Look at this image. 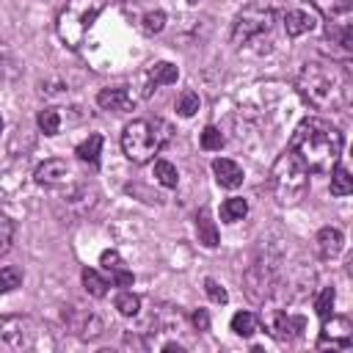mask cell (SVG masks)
<instances>
[{
  "label": "cell",
  "mask_w": 353,
  "mask_h": 353,
  "mask_svg": "<svg viewBox=\"0 0 353 353\" xmlns=\"http://www.w3.org/2000/svg\"><path fill=\"white\" fill-rule=\"evenodd\" d=\"M298 94L314 110H345L350 102V74L334 61H309L295 80Z\"/></svg>",
  "instance_id": "cell-1"
},
{
  "label": "cell",
  "mask_w": 353,
  "mask_h": 353,
  "mask_svg": "<svg viewBox=\"0 0 353 353\" xmlns=\"http://www.w3.org/2000/svg\"><path fill=\"white\" fill-rule=\"evenodd\" d=\"M290 149L303 160V165L314 174H325L339 163L342 154V132L317 116L303 119L292 138H290Z\"/></svg>",
  "instance_id": "cell-2"
},
{
  "label": "cell",
  "mask_w": 353,
  "mask_h": 353,
  "mask_svg": "<svg viewBox=\"0 0 353 353\" xmlns=\"http://www.w3.org/2000/svg\"><path fill=\"white\" fill-rule=\"evenodd\" d=\"M309 188V168L303 165V160L287 149L276 157L273 168H270V190L281 204H295L303 199Z\"/></svg>",
  "instance_id": "cell-3"
},
{
  "label": "cell",
  "mask_w": 353,
  "mask_h": 353,
  "mask_svg": "<svg viewBox=\"0 0 353 353\" xmlns=\"http://www.w3.org/2000/svg\"><path fill=\"white\" fill-rule=\"evenodd\" d=\"M105 0H69L61 14H58V36L69 50H77L85 39V33L91 30V25L97 22V17L102 14Z\"/></svg>",
  "instance_id": "cell-4"
},
{
  "label": "cell",
  "mask_w": 353,
  "mask_h": 353,
  "mask_svg": "<svg viewBox=\"0 0 353 353\" xmlns=\"http://www.w3.org/2000/svg\"><path fill=\"white\" fill-rule=\"evenodd\" d=\"M163 127H165L163 121H146V119L130 121L121 132V149H124L127 160L149 163L163 149V143L168 141V132H160Z\"/></svg>",
  "instance_id": "cell-5"
},
{
  "label": "cell",
  "mask_w": 353,
  "mask_h": 353,
  "mask_svg": "<svg viewBox=\"0 0 353 353\" xmlns=\"http://www.w3.org/2000/svg\"><path fill=\"white\" fill-rule=\"evenodd\" d=\"M273 22H276V8L273 6H268V3H251V6H245L237 14L234 28H232V41L237 47L251 44L259 36L270 33L273 30Z\"/></svg>",
  "instance_id": "cell-6"
},
{
  "label": "cell",
  "mask_w": 353,
  "mask_h": 353,
  "mask_svg": "<svg viewBox=\"0 0 353 353\" xmlns=\"http://www.w3.org/2000/svg\"><path fill=\"white\" fill-rule=\"evenodd\" d=\"M39 325L25 314H3L0 317V350H25L36 345Z\"/></svg>",
  "instance_id": "cell-7"
},
{
  "label": "cell",
  "mask_w": 353,
  "mask_h": 353,
  "mask_svg": "<svg viewBox=\"0 0 353 353\" xmlns=\"http://www.w3.org/2000/svg\"><path fill=\"white\" fill-rule=\"evenodd\" d=\"M262 325L270 331V336H276L279 342H290L295 336H301L303 331V317L290 314L284 309H270L262 314Z\"/></svg>",
  "instance_id": "cell-8"
},
{
  "label": "cell",
  "mask_w": 353,
  "mask_h": 353,
  "mask_svg": "<svg viewBox=\"0 0 353 353\" xmlns=\"http://www.w3.org/2000/svg\"><path fill=\"white\" fill-rule=\"evenodd\" d=\"M350 323L345 317H325L323 325V336L317 342V347H331V350H347L350 347Z\"/></svg>",
  "instance_id": "cell-9"
},
{
  "label": "cell",
  "mask_w": 353,
  "mask_h": 353,
  "mask_svg": "<svg viewBox=\"0 0 353 353\" xmlns=\"http://www.w3.org/2000/svg\"><path fill=\"white\" fill-rule=\"evenodd\" d=\"M33 176H36V182L44 185V188H63V185L74 176V171H72V165H69L66 160L52 157V160H44V163L36 168Z\"/></svg>",
  "instance_id": "cell-10"
},
{
  "label": "cell",
  "mask_w": 353,
  "mask_h": 353,
  "mask_svg": "<svg viewBox=\"0 0 353 353\" xmlns=\"http://www.w3.org/2000/svg\"><path fill=\"white\" fill-rule=\"evenodd\" d=\"M63 320H66V325H69L77 336H83V339H94V336L102 331V320H99L94 312H85V309H80V306H69V309L63 312Z\"/></svg>",
  "instance_id": "cell-11"
},
{
  "label": "cell",
  "mask_w": 353,
  "mask_h": 353,
  "mask_svg": "<svg viewBox=\"0 0 353 353\" xmlns=\"http://www.w3.org/2000/svg\"><path fill=\"white\" fill-rule=\"evenodd\" d=\"M270 284H273V270L270 265H251L248 273H245V292L251 301H265V295L270 292Z\"/></svg>",
  "instance_id": "cell-12"
},
{
  "label": "cell",
  "mask_w": 353,
  "mask_h": 353,
  "mask_svg": "<svg viewBox=\"0 0 353 353\" xmlns=\"http://www.w3.org/2000/svg\"><path fill=\"white\" fill-rule=\"evenodd\" d=\"M97 102H99L102 110H113V113H127V110L135 108V97H132L127 88H121V85L102 88V91L97 94Z\"/></svg>",
  "instance_id": "cell-13"
},
{
  "label": "cell",
  "mask_w": 353,
  "mask_h": 353,
  "mask_svg": "<svg viewBox=\"0 0 353 353\" xmlns=\"http://www.w3.org/2000/svg\"><path fill=\"white\" fill-rule=\"evenodd\" d=\"M99 265H102L105 273H110V281L116 287H130L132 284V273L127 270V265H124V259H121L119 251H102Z\"/></svg>",
  "instance_id": "cell-14"
},
{
  "label": "cell",
  "mask_w": 353,
  "mask_h": 353,
  "mask_svg": "<svg viewBox=\"0 0 353 353\" xmlns=\"http://www.w3.org/2000/svg\"><path fill=\"white\" fill-rule=\"evenodd\" d=\"M212 174H215V182H218L221 188L234 190V188L243 185V168H240L234 160H229V157L212 160Z\"/></svg>",
  "instance_id": "cell-15"
},
{
  "label": "cell",
  "mask_w": 353,
  "mask_h": 353,
  "mask_svg": "<svg viewBox=\"0 0 353 353\" xmlns=\"http://www.w3.org/2000/svg\"><path fill=\"white\" fill-rule=\"evenodd\" d=\"M342 245H345V237H342V232L334 229V226L320 229L317 237H314V248H317L320 259H334V256H339Z\"/></svg>",
  "instance_id": "cell-16"
},
{
  "label": "cell",
  "mask_w": 353,
  "mask_h": 353,
  "mask_svg": "<svg viewBox=\"0 0 353 353\" xmlns=\"http://www.w3.org/2000/svg\"><path fill=\"white\" fill-rule=\"evenodd\" d=\"M314 25H317V17H314L312 11H306V8H292V11L284 14V30H287V36H292V39H298V36L314 30Z\"/></svg>",
  "instance_id": "cell-17"
},
{
  "label": "cell",
  "mask_w": 353,
  "mask_h": 353,
  "mask_svg": "<svg viewBox=\"0 0 353 353\" xmlns=\"http://www.w3.org/2000/svg\"><path fill=\"white\" fill-rule=\"evenodd\" d=\"M196 232H199V243H204L207 248H215L218 245V229H215V223H212V218H210L207 210H201L196 215Z\"/></svg>",
  "instance_id": "cell-18"
},
{
  "label": "cell",
  "mask_w": 353,
  "mask_h": 353,
  "mask_svg": "<svg viewBox=\"0 0 353 353\" xmlns=\"http://www.w3.org/2000/svg\"><path fill=\"white\" fill-rule=\"evenodd\" d=\"M113 303H116V309H119V314H121V317H135V314H138V309H141V298H138L132 290H124V287L116 292Z\"/></svg>",
  "instance_id": "cell-19"
},
{
  "label": "cell",
  "mask_w": 353,
  "mask_h": 353,
  "mask_svg": "<svg viewBox=\"0 0 353 353\" xmlns=\"http://www.w3.org/2000/svg\"><path fill=\"white\" fill-rule=\"evenodd\" d=\"M353 190V176L347 174V168H342L339 163L331 168V196H347Z\"/></svg>",
  "instance_id": "cell-20"
},
{
  "label": "cell",
  "mask_w": 353,
  "mask_h": 353,
  "mask_svg": "<svg viewBox=\"0 0 353 353\" xmlns=\"http://www.w3.org/2000/svg\"><path fill=\"white\" fill-rule=\"evenodd\" d=\"M245 212H248V204H245V199H240V196H232V199H226V201L221 204V218H223L226 223L243 221Z\"/></svg>",
  "instance_id": "cell-21"
},
{
  "label": "cell",
  "mask_w": 353,
  "mask_h": 353,
  "mask_svg": "<svg viewBox=\"0 0 353 353\" xmlns=\"http://www.w3.org/2000/svg\"><path fill=\"white\" fill-rule=\"evenodd\" d=\"M232 331H234L237 336H254V334L259 331V317L251 314V312H237V314L232 317Z\"/></svg>",
  "instance_id": "cell-22"
},
{
  "label": "cell",
  "mask_w": 353,
  "mask_h": 353,
  "mask_svg": "<svg viewBox=\"0 0 353 353\" xmlns=\"http://www.w3.org/2000/svg\"><path fill=\"white\" fill-rule=\"evenodd\" d=\"M149 77H152V85H171V83H176L179 69L174 63H168V61H160V63L152 66Z\"/></svg>",
  "instance_id": "cell-23"
},
{
  "label": "cell",
  "mask_w": 353,
  "mask_h": 353,
  "mask_svg": "<svg viewBox=\"0 0 353 353\" xmlns=\"http://www.w3.org/2000/svg\"><path fill=\"white\" fill-rule=\"evenodd\" d=\"M99 152H102V135H88L80 146H77V157L83 160V163H91V165H97L99 163Z\"/></svg>",
  "instance_id": "cell-24"
},
{
  "label": "cell",
  "mask_w": 353,
  "mask_h": 353,
  "mask_svg": "<svg viewBox=\"0 0 353 353\" xmlns=\"http://www.w3.org/2000/svg\"><path fill=\"white\" fill-rule=\"evenodd\" d=\"M83 287H85V292H88V295L102 298V295L108 292V279H105L99 270L85 268V270H83Z\"/></svg>",
  "instance_id": "cell-25"
},
{
  "label": "cell",
  "mask_w": 353,
  "mask_h": 353,
  "mask_svg": "<svg viewBox=\"0 0 353 353\" xmlns=\"http://www.w3.org/2000/svg\"><path fill=\"white\" fill-rule=\"evenodd\" d=\"M154 179H157L163 188H176V182H179L176 165H171L168 160H157V163H154Z\"/></svg>",
  "instance_id": "cell-26"
},
{
  "label": "cell",
  "mask_w": 353,
  "mask_h": 353,
  "mask_svg": "<svg viewBox=\"0 0 353 353\" xmlns=\"http://www.w3.org/2000/svg\"><path fill=\"white\" fill-rule=\"evenodd\" d=\"M36 121H39V130H41L44 135H55V132L61 130V113H58L55 108H44Z\"/></svg>",
  "instance_id": "cell-27"
},
{
  "label": "cell",
  "mask_w": 353,
  "mask_h": 353,
  "mask_svg": "<svg viewBox=\"0 0 353 353\" xmlns=\"http://www.w3.org/2000/svg\"><path fill=\"white\" fill-rule=\"evenodd\" d=\"M199 105H201V102H199V94H196V91H190V88H188V91H182V94L176 97V113H179V116H185V119H190V116L199 110Z\"/></svg>",
  "instance_id": "cell-28"
},
{
  "label": "cell",
  "mask_w": 353,
  "mask_h": 353,
  "mask_svg": "<svg viewBox=\"0 0 353 353\" xmlns=\"http://www.w3.org/2000/svg\"><path fill=\"white\" fill-rule=\"evenodd\" d=\"M19 284H22V270H19V268H14V265L0 268V295L17 290Z\"/></svg>",
  "instance_id": "cell-29"
},
{
  "label": "cell",
  "mask_w": 353,
  "mask_h": 353,
  "mask_svg": "<svg viewBox=\"0 0 353 353\" xmlns=\"http://www.w3.org/2000/svg\"><path fill=\"white\" fill-rule=\"evenodd\" d=\"M221 146H223V135H221V130L212 127V124H207L204 132H201V149H207V152H218Z\"/></svg>",
  "instance_id": "cell-30"
},
{
  "label": "cell",
  "mask_w": 353,
  "mask_h": 353,
  "mask_svg": "<svg viewBox=\"0 0 353 353\" xmlns=\"http://www.w3.org/2000/svg\"><path fill=\"white\" fill-rule=\"evenodd\" d=\"M11 243H14V221L6 212H0V256L11 248Z\"/></svg>",
  "instance_id": "cell-31"
},
{
  "label": "cell",
  "mask_w": 353,
  "mask_h": 353,
  "mask_svg": "<svg viewBox=\"0 0 353 353\" xmlns=\"http://www.w3.org/2000/svg\"><path fill=\"white\" fill-rule=\"evenodd\" d=\"M314 312L325 320L328 314H334V287H325L320 295H317V301H314Z\"/></svg>",
  "instance_id": "cell-32"
},
{
  "label": "cell",
  "mask_w": 353,
  "mask_h": 353,
  "mask_svg": "<svg viewBox=\"0 0 353 353\" xmlns=\"http://www.w3.org/2000/svg\"><path fill=\"white\" fill-rule=\"evenodd\" d=\"M143 33H160L163 30V25H165V14L163 11H149V14H143Z\"/></svg>",
  "instance_id": "cell-33"
},
{
  "label": "cell",
  "mask_w": 353,
  "mask_h": 353,
  "mask_svg": "<svg viewBox=\"0 0 353 353\" xmlns=\"http://www.w3.org/2000/svg\"><path fill=\"white\" fill-rule=\"evenodd\" d=\"M204 292L212 303H226L229 301V292L223 290V284H218L215 279H204Z\"/></svg>",
  "instance_id": "cell-34"
},
{
  "label": "cell",
  "mask_w": 353,
  "mask_h": 353,
  "mask_svg": "<svg viewBox=\"0 0 353 353\" xmlns=\"http://www.w3.org/2000/svg\"><path fill=\"white\" fill-rule=\"evenodd\" d=\"M190 323L196 325V331H207V328H210V314H207L204 309H196V312L190 314Z\"/></svg>",
  "instance_id": "cell-35"
},
{
  "label": "cell",
  "mask_w": 353,
  "mask_h": 353,
  "mask_svg": "<svg viewBox=\"0 0 353 353\" xmlns=\"http://www.w3.org/2000/svg\"><path fill=\"white\" fill-rule=\"evenodd\" d=\"M188 3H190V6H196V3H199V0H188Z\"/></svg>",
  "instance_id": "cell-36"
},
{
  "label": "cell",
  "mask_w": 353,
  "mask_h": 353,
  "mask_svg": "<svg viewBox=\"0 0 353 353\" xmlns=\"http://www.w3.org/2000/svg\"><path fill=\"white\" fill-rule=\"evenodd\" d=\"M0 130H3V116H0Z\"/></svg>",
  "instance_id": "cell-37"
}]
</instances>
